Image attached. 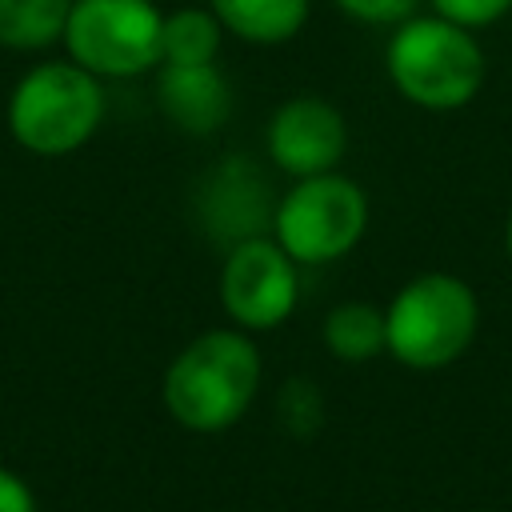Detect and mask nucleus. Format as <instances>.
<instances>
[{"instance_id": "1", "label": "nucleus", "mask_w": 512, "mask_h": 512, "mask_svg": "<svg viewBox=\"0 0 512 512\" xmlns=\"http://www.w3.org/2000/svg\"><path fill=\"white\" fill-rule=\"evenodd\" d=\"M264 376L260 348L240 328H208L188 340L160 384L168 416L188 432H224L256 400Z\"/></svg>"}, {"instance_id": "2", "label": "nucleus", "mask_w": 512, "mask_h": 512, "mask_svg": "<svg viewBox=\"0 0 512 512\" xmlns=\"http://www.w3.org/2000/svg\"><path fill=\"white\" fill-rule=\"evenodd\" d=\"M384 72L408 104L424 112H456L480 96L488 60L476 32L436 12H416L388 32Z\"/></svg>"}, {"instance_id": "3", "label": "nucleus", "mask_w": 512, "mask_h": 512, "mask_svg": "<svg viewBox=\"0 0 512 512\" xmlns=\"http://www.w3.org/2000/svg\"><path fill=\"white\" fill-rule=\"evenodd\" d=\"M388 356L416 372L456 364L480 332V300L456 272H420L384 308Z\"/></svg>"}, {"instance_id": "4", "label": "nucleus", "mask_w": 512, "mask_h": 512, "mask_svg": "<svg viewBox=\"0 0 512 512\" xmlns=\"http://www.w3.org/2000/svg\"><path fill=\"white\" fill-rule=\"evenodd\" d=\"M104 120L100 76L72 60L28 68L8 96V132L32 156H68L84 148Z\"/></svg>"}, {"instance_id": "5", "label": "nucleus", "mask_w": 512, "mask_h": 512, "mask_svg": "<svg viewBox=\"0 0 512 512\" xmlns=\"http://www.w3.org/2000/svg\"><path fill=\"white\" fill-rule=\"evenodd\" d=\"M368 196L364 188L336 172L304 176L288 192H280L272 212V240L304 268V264H332L348 256L368 232Z\"/></svg>"}, {"instance_id": "6", "label": "nucleus", "mask_w": 512, "mask_h": 512, "mask_svg": "<svg viewBox=\"0 0 512 512\" xmlns=\"http://www.w3.org/2000/svg\"><path fill=\"white\" fill-rule=\"evenodd\" d=\"M64 48L100 80L144 76L164 56V12L152 0H72Z\"/></svg>"}, {"instance_id": "7", "label": "nucleus", "mask_w": 512, "mask_h": 512, "mask_svg": "<svg viewBox=\"0 0 512 512\" xmlns=\"http://www.w3.org/2000/svg\"><path fill=\"white\" fill-rule=\"evenodd\" d=\"M220 304L240 332H272L300 304V264L272 240L256 236L224 252Z\"/></svg>"}, {"instance_id": "8", "label": "nucleus", "mask_w": 512, "mask_h": 512, "mask_svg": "<svg viewBox=\"0 0 512 512\" xmlns=\"http://www.w3.org/2000/svg\"><path fill=\"white\" fill-rule=\"evenodd\" d=\"M348 120L344 112L312 92L288 96L284 104H276V112L268 116L264 128V148L268 160L288 172L292 180L304 176H320V172H336L348 156Z\"/></svg>"}, {"instance_id": "9", "label": "nucleus", "mask_w": 512, "mask_h": 512, "mask_svg": "<svg viewBox=\"0 0 512 512\" xmlns=\"http://www.w3.org/2000/svg\"><path fill=\"white\" fill-rule=\"evenodd\" d=\"M276 192L248 156H224L216 168L204 172L196 184V220L208 240L236 248L256 236H272V212H276Z\"/></svg>"}, {"instance_id": "10", "label": "nucleus", "mask_w": 512, "mask_h": 512, "mask_svg": "<svg viewBox=\"0 0 512 512\" xmlns=\"http://www.w3.org/2000/svg\"><path fill=\"white\" fill-rule=\"evenodd\" d=\"M156 104L188 136H212L232 116V84L216 64H160Z\"/></svg>"}, {"instance_id": "11", "label": "nucleus", "mask_w": 512, "mask_h": 512, "mask_svg": "<svg viewBox=\"0 0 512 512\" xmlns=\"http://www.w3.org/2000/svg\"><path fill=\"white\" fill-rule=\"evenodd\" d=\"M208 8L216 12L228 36L256 48H272L304 32L312 0H208Z\"/></svg>"}, {"instance_id": "12", "label": "nucleus", "mask_w": 512, "mask_h": 512, "mask_svg": "<svg viewBox=\"0 0 512 512\" xmlns=\"http://www.w3.org/2000/svg\"><path fill=\"white\" fill-rule=\"evenodd\" d=\"M324 348L340 364H368L388 352V324L384 308L372 300H344L324 316Z\"/></svg>"}, {"instance_id": "13", "label": "nucleus", "mask_w": 512, "mask_h": 512, "mask_svg": "<svg viewBox=\"0 0 512 512\" xmlns=\"http://www.w3.org/2000/svg\"><path fill=\"white\" fill-rule=\"evenodd\" d=\"M72 0H0V44L36 52L64 40Z\"/></svg>"}, {"instance_id": "14", "label": "nucleus", "mask_w": 512, "mask_h": 512, "mask_svg": "<svg viewBox=\"0 0 512 512\" xmlns=\"http://www.w3.org/2000/svg\"><path fill=\"white\" fill-rule=\"evenodd\" d=\"M224 44V24L204 8H176L164 16V56L160 64H216Z\"/></svg>"}, {"instance_id": "15", "label": "nucleus", "mask_w": 512, "mask_h": 512, "mask_svg": "<svg viewBox=\"0 0 512 512\" xmlns=\"http://www.w3.org/2000/svg\"><path fill=\"white\" fill-rule=\"evenodd\" d=\"M280 416H284V424H288L296 436H308V432L324 420L320 392H316L308 380H292V384H284V392H280Z\"/></svg>"}, {"instance_id": "16", "label": "nucleus", "mask_w": 512, "mask_h": 512, "mask_svg": "<svg viewBox=\"0 0 512 512\" xmlns=\"http://www.w3.org/2000/svg\"><path fill=\"white\" fill-rule=\"evenodd\" d=\"M436 16L468 28V32H480L488 24H500L508 12H512V0H428Z\"/></svg>"}, {"instance_id": "17", "label": "nucleus", "mask_w": 512, "mask_h": 512, "mask_svg": "<svg viewBox=\"0 0 512 512\" xmlns=\"http://www.w3.org/2000/svg\"><path fill=\"white\" fill-rule=\"evenodd\" d=\"M344 16L360 20V24H376V28H396L400 20L416 16L420 0H332Z\"/></svg>"}, {"instance_id": "18", "label": "nucleus", "mask_w": 512, "mask_h": 512, "mask_svg": "<svg viewBox=\"0 0 512 512\" xmlns=\"http://www.w3.org/2000/svg\"><path fill=\"white\" fill-rule=\"evenodd\" d=\"M0 512H40L36 508V496L28 488L24 476H16L12 468L0 464Z\"/></svg>"}, {"instance_id": "19", "label": "nucleus", "mask_w": 512, "mask_h": 512, "mask_svg": "<svg viewBox=\"0 0 512 512\" xmlns=\"http://www.w3.org/2000/svg\"><path fill=\"white\" fill-rule=\"evenodd\" d=\"M504 252L512 260V208H508V220H504Z\"/></svg>"}]
</instances>
